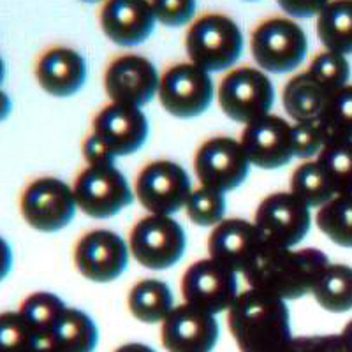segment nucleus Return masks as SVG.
I'll return each instance as SVG.
<instances>
[{
  "label": "nucleus",
  "instance_id": "27",
  "mask_svg": "<svg viewBox=\"0 0 352 352\" xmlns=\"http://www.w3.org/2000/svg\"><path fill=\"white\" fill-rule=\"evenodd\" d=\"M99 344V329L87 312L67 307L53 333L52 349L71 352H92Z\"/></svg>",
  "mask_w": 352,
  "mask_h": 352
},
{
  "label": "nucleus",
  "instance_id": "9",
  "mask_svg": "<svg viewBox=\"0 0 352 352\" xmlns=\"http://www.w3.org/2000/svg\"><path fill=\"white\" fill-rule=\"evenodd\" d=\"M72 188L80 212L92 219H111L136 197L134 188L115 164L85 166Z\"/></svg>",
  "mask_w": 352,
  "mask_h": 352
},
{
  "label": "nucleus",
  "instance_id": "5",
  "mask_svg": "<svg viewBox=\"0 0 352 352\" xmlns=\"http://www.w3.org/2000/svg\"><path fill=\"white\" fill-rule=\"evenodd\" d=\"M217 100L228 118L247 125L272 113L275 88L268 72L252 65H241L229 69L220 80Z\"/></svg>",
  "mask_w": 352,
  "mask_h": 352
},
{
  "label": "nucleus",
  "instance_id": "21",
  "mask_svg": "<svg viewBox=\"0 0 352 352\" xmlns=\"http://www.w3.org/2000/svg\"><path fill=\"white\" fill-rule=\"evenodd\" d=\"M36 80L48 96L67 99L76 96L87 83V60L80 52L69 46L44 50L36 62Z\"/></svg>",
  "mask_w": 352,
  "mask_h": 352
},
{
  "label": "nucleus",
  "instance_id": "31",
  "mask_svg": "<svg viewBox=\"0 0 352 352\" xmlns=\"http://www.w3.org/2000/svg\"><path fill=\"white\" fill-rule=\"evenodd\" d=\"M226 210H228L226 192L203 184L192 188L185 204L188 220L199 228H215L226 219Z\"/></svg>",
  "mask_w": 352,
  "mask_h": 352
},
{
  "label": "nucleus",
  "instance_id": "7",
  "mask_svg": "<svg viewBox=\"0 0 352 352\" xmlns=\"http://www.w3.org/2000/svg\"><path fill=\"white\" fill-rule=\"evenodd\" d=\"M157 99L175 118H197L208 111L215 99L212 74L190 60L173 64L160 74Z\"/></svg>",
  "mask_w": 352,
  "mask_h": 352
},
{
  "label": "nucleus",
  "instance_id": "32",
  "mask_svg": "<svg viewBox=\"0 0 352 352\" xmlns=\"http://www.w3.org/2000/svg\"><path fill=\"white\" fill-rule=\"evenodd\" d=\"M317 120L324 127L328 140H352V85H345L328 97Z\"/></svg>",
  "mask_w": 352,
  "mask_h": 352
},
{
  "label": "nucleus",
  "instance_id": "24",
  "mask_svg": "<svg viewBox=\"0 0 352 352\" xmlns=\"http://www.w3.org/2000/svg\"><path fill=\"white\" fill-rule=\"evenodd\" d=\"M328 92L307 71L300 72L285 83L282 104L294 122L314 120L320 115L328 100Z\"/></svg>",
  "mask_w": 352,
  "mask_h": 352
},
{
  "label": "nucleus",
  "instance_id": "20",
  "mask_svg": "<svg viewBox=\"0 0 352 352\" xmlns=\"http://www.w3.org/2000/svg\"><path fill=\"white\" fill-rule=\"evenodd\" d=\"M150 0H104L99 11L100 30L120 48H134L155 30Z\"/></svg>",
  "mask_w": 352,
  "mask_h": 352
},
{
  "label": "nucleus",
  "instance_id": "15",
  "mask_svg": "<svg viewBox=\"0 0 352 352\" xmlns=\"http://www.w3.org/2000/svg\"><path fill=\"white\" fill-rule=\"evenodd\" d=\"M270 240L256 222L245 219H224L212 228L208 256L226 264L238 275H245L263 254Z\"/></svg>",
  "mask_w": 352,
  "mask_h": 352
},
{
  "label": "nucleus",
  "instance_id": "35",
  "mask_svg": "<svg viewBox=\"0 0 352 352\" xmlns=\"http://www.w3.org/2000/svg\"><path fill=\"white\" fill-rule=\"evenodd\" d=\"M0 338L6 347L41 349L39 338L27 319L18 312H2L0 316Z\"/></svg>",
  "mask_w": 352,
  "mask_h": 352
},
{
  "label": "nucleus",
  "instance_id": "28",
  "mask_svg": "<svg viewBox=\"0 0 352 352\" xmlns=\"http://www.w3.org/2000/svg\"><path fill=\"white\" fill-rule=\"evenodd\" d=\"M316 222L319 231L333 243L352 248V192L336 194L319 206Z\"/></svg>",
  "mask_w": 352,
  "mask_h": 352
},
{
  "label": "nucleus",
  "instance_id": "30",
  "mask_svg": "<svg viewBox=\"0 0 352 352\" xmlns=\"http://www.w3.org/2000/svg\"><path fill=\"white\" fill-rule=\"evenodd\" d=\"M316 159L336 194L352 192V140L331 138Z\"/></svg>",
  "mask_w": 352,
  "mask_h": 352
},
{
  "label": "nucleus",
  "instance_id": "41",
  "mask_svg": "<svg viewBox=\"0 0 352 352\" xmlns=\"http://www.w3.org/2000/svg\"><path fill=\"white\" fill-rule=\"evenodd\" d=\"M245 2H257V0H245Z\"/></svg>",
  "mask_w": 352,
  "mask_h": 352
},
{
  "label": "nucleus",
  "instance_id": "19",
  "mask_svg": "<svg viewBox=\"0 0 352 352\" xmlns=\"http://www.w3.org/2000/svg\"><path fill=\"white\" fill-rule=\"evenodd\" d=\"M92 132L109 146L115 157L134 155L148 140V118L140 106L109 100L92 122Z\"/></svg>",
  "mask_w": 352,
  "mask_h": 352
},
{
  "label": "nucleus",
  "instance_id": "8",
  "mask_svg": "<svg viewBox=\"0 0 352 352\" xmlns=\"http://www.w3.org/2000/svg\"><path fill=\"white\" fill-rule=\"evenodd\" d=\"M72 185L55 176L32 180L20 196L23 220L39 232H56L67 228L78 212Z\"/></svg>",
  "mask_w": 352,
  "mask_h": 352
},
{
  "label": "nucleus",
  "instance_id": "13",
  "mask_svg": "<svg viewBox=\"0 0 352 352\" xmlns=\"http://www.w3.org/2000/svg\"><path fill=\"white\" fill-rule=\"evenodd\" d=\"M250 166L240 140L229 136L210 138L194 155V173L199 184L219 188L222 192L241 187Z\"/></svg>",
  "mask_w": 352,
  "mask_h": 352
},
{
  "label": "nucleus",
  "instance_id": "25",
  "mask_svg": "<svg viewBox=\"0 0 352 352\" xmlns=\"http://www.w3.org/2000/svg\"><path fill=\"white\" fill-rule=\"evenodd\" d=\"M316 28L326 50L352 55V0H329L317 14Z\"/></svg>",
  "mask_w": 352,
  "mask_h": 352
},
{
  "label": "nucleus",
  "instance_id": "6",
  "mask_svg": "<svg viewBox=\"0 0 352 352\" xmlns=\"http://www.w3.org/2000/svg\"><path fill=\"white\" fill-rule=\"evenodd\" d=\"M132 257L146 270L164 272L180 263L187 250L184 226L173 215L148 213L140 219L129 234Z\"/></svg>",
  "mask_w": 352,
  "mask_h": 352
},
{
  "label": "nucleus",
  "instance_id": "18",
  "mask_svg": "<svg viewBox=\"0 0 352 352\" xmlns=\"http://www.w3.org/2000/svg\"><path fill=\"white\" fill-rule=\"evenodd\" d=\"M240 143L254 168L273 171L294 159L291 124L272 113L245 125Z\"/></svg>",
  "mask_w": 352,
  "mask_h": 352
},
{
  "label": "nucleus",
  "instance_id": "23",
  "mask_svg": "<svg viewBox=\"0 0 352 352\" xmlns=\"http://www.w3.org/2000/svg\"><path fill=\"white\" fill-rule=\"evenodd\" d=\"M18 310L36 331L41 349H52L53 333L67 310L62 298L48 291H37L28 294Z\"/></svg>",
  "mask_w": 352,
  "mask_h": 352
},
{
  "label": "nucleus",
  "instance_id": "14",
  "mask_svg": "<svg viewBox=\"0 0 352 352\" xmlns=\"http://www.w3.org/2000/svg\"><path fill=\"white\" fill-rule=\"evenodd\" d=\"M160 74L150 58L138 53L115 56L104 71V90L109 100L124 104H150L159 96Z\"/></svg>",
  "mask_w": 352,
  "mask_h": 352
},
{
  "label": "nucleus",
  "instance_id": "39",
  "mask_svg": "<svg viewBox=\"0 0 352 352\" xmlns=\"http://www.w3.org/2000/svg\"><path fill=\"white\" fill-rule=\"evenodd\" d=\"M340 340H342V345H344V349H352V319L349 320L347 326L342 329Z\"/></svg>",
  "mask_w": 352,
  "mask_h": 352
},
{
  "label": "nucleus",
  "instance_id": "40",
  "mask_svg": "<svg viewBox=\"0 0 352 352\" xmlns=\"http://www.w3.org/2000/svg\"><path fill=\"white\" fill-rule=\"evenodd\" d=\"M81 2H87V4H97V2H104V0H81Z\"/></svg>",
  "mask_w": 352,
  "mask_h": 352
},
{
  "label": "nucleus",
  "instance_id": "4",
  "mask_svg": "<svg viewBox=\"0 0 352 352\" xmlns=\"http://www.w3.org/2000/svg\"><path fill=\"white\" fill-rule=\"evenodd\" d=\"M254 62L268 74L296 71L308 55V37L303 27L289 16H270L250 34Z\"/></svg>",
  "mask_w": 352,
  "mask_h": 352
},
{
  "label": "nucleus",
  "instance_id": "37",
  "mask_svg": "<svg viewBox=\"0 0 352 352\" xmlns=\"http://www.w3.org/2000/svg\"><path fill=\"white\" fill-rule=\"evenodd\" d=\"M81 152H83V159L85 162H87V166L115 164V153H113L111 150H109L108 144L92 131H90V134L83 140Z\"/></svg>",
  "mask_w": 352,
  "mask_h": 352
},
{
  "label": "nucleus",
  "instance_id": "22",
  "mask_svg": "<svg viewBox=\"0 0 352 352\" xmlns=\"http://www.w3.org/2000/svg\"><path fill=\"white\" fill-rule=\"evenodd\" d=\"M127 307L132 317L143 324H160L175 308V296L166 282L143 278L129 292Z\"/></svg>",
  "mask_w": 352,
  "mask_h": 352
},
{
  "label": "nucleus",
  "instance_id": "36",
  "mask_svg": "<svg viewBox=\"0 0 352 352\" xmlns=\"http://www.w3.org/2000/svg\"><path fill=\"white\" fill-rule=\"evenodd\" d=\"M157 23L178 28L196 20L197 0H150Z\"/></svg>",
  "mask_w": 352,
  "mask_h": 352
},
{
  "label": "nucleus",
  "instance_id": "17",
  "mask_svg": "<svg viewBox=\"0 0 352 352\" xmlns=\"http://www.w3.org/2000/svg\"><path fill=\"white\" fill-rule=\"evenodd\" d=\"M217 316L184 301L160 322V342L175 352H208L219 342Z\"/></svg>",
  "mask_w": 352,
  "mask_h": 352
},
{
  "label": "nucleus",
  "instance_id": "2",
  "mask_svg": "<svg viewBox=\"0 0 352 352\" xmlns=\"http://www.w3.org/2000/svg\"><path fill=\"white\" fill-rule=\"evenodd\" d=\"M328 264V256L319 248L280 247L270 241L243 278L250 287L292 301L312 294L314 285Z\"/></svg>",
  "mask_w": 352,
  "mask_h": 352
},
{
  "label": "nucleus",
  "instance_id": "16",
  "mask_svg": "<svg viewBox=\"0 0 352 352\" xmlns=\"http://www.w3.org/2000/svg\"><path fill=\"white\" fill-rule=\"evenodd\" d=\"M300 197L289 192H273L259 203L254 222L264 236L280 247H296L310 231L312 213Z\"/></svg>",
  "mask_w": 352,
  "mask_h": 352
},
{
  "label": "nucleus",
  "instance_id": "1",
  "mask_svg": "<svg viewBox=\"0 0 352 352\" xmlns=\"http://www.w3.org/2000/svg\"><path fill=\"white\" fill-rule=\"evenodd\" d=\"M228 328L243 352L282 351L292 345L291 314L287 301L263 289L238 292L228 308Z\"/></svg>",
  "mask_w": 352,
  "mask_h": 352
},
{
  "label": "nucleus",
  "instance_id": "12",
  "mask_svg": "<svg viewBox=\"0 0 352 352\" xmlns=\"http://www.w3.org/2000/svg\"><path fill=\"white\" fill-rule=\"evenodd\" d=\"M184 301L219 316L238 296V273L213 257L196 261L185 270L180 284Z\"/></svg>",
  "mask_w": 352,
  "mask_h": 352
},
{
  "label": "nucleus",
  "instance_id": "26",
  "mask_svg": "<svg viewBox=\"0 0 352 352\" xmlns=\"http://www.w3.org/2000/svg\"><path fill=\"white\" fill-rule=\"evenodd\" d=\"M312 294L320 308L329 314L352 310V268L349 264L329 263L320 273Z\"/></svg>",
  "mask_w": 352,
  "mask_h": 352
},
{
  "label": "nucleus",
  "instance_id": "33",
  "mask_svg": "<svg viewBox=\"0 0 352 352\" xmlns=\"http://www.w3.org/2000/svg\"><path fill=\"white\" fill-rule=\"evenodd\" d=\"M307 72L320 87L324 88L328 96H331L336 90H340L345 85H349L351 64H349L345 55L324 48L314 56Z\"/></svg>",
  "mask_w": 352,
  "mask_h": 352
},
{
  "label": "nucleus",
  "instance_id": "29",
  "mask_svg": "<svg viewBox=\"0 0 352 352\" xmlns=\"http://www.w3.org/2000/svg\"><path fill=\"white\" fill-rule=\"evenodd\" d=\"M296 197H300L308 208H319L336 196L335 188L329 184L328 176L322 171L317 159L305 160L291 175V188Z\"/></svg>",
  "mask_w": 352,
  "mask_h": 352
},
{
  "label": "nucleus",
  "instance_id": "3",
  "mask_svg": "<svg viewBox=\"0 0 352 352\" xmlns=\"http://www.w3.org/2000/svg\"><path fill=\"white\" fill-rule=\"evenodd\" d=\"M243 44L240 25L222 12H204L188 25L185 34L188 60L210 74L232 69L243 53Z\"/></svg>",
  "mask_w": 352,
  "mask_h": 352
},
{
  "label": "nucleus",
  "instance_id": "38",
  "mask_svg": "<svg viewBox=\"0 0 352 352\" xmlns=\"http://www.w3.org/2000/svg\"><path fill=\"white\" fill-rule=\"evenodd\" d=\"M329 0H276V4L292 20H308L317 16Z\"/></svg>",
  "mask_w": 352,
  "mask_h": 352
},
{
  "label": "nucleus",
  "instance_id": "10",
  "mask_svg": "<svg viewBox=\"0 0 352 352\" xmlns=\"http://www.w3.org/2000/svg\"><path fill=\"white\" fill-rule=\"evenodd\" d=\"M192 184L188 173L173 160L159 159L144 164L134 182V194L148 213L175 215L185 208Z\"/></svg>",
  "mask_w": 352,
  "mask_h": 352
},
{
  "label": "nucleus",
  "instance_id": "11",
  "mask_svg": "<svg viewBox=\"0 0 352 352\" xmlns=\"http://www.w3.org/2000/svg\"><path fill=\"white\" fill-rule=\"evenodd\" d=\"M129 241L109 229L85 232L74 245L72 261L81 276L96 284H109L124 275L131 259Z\"/></svg>",
  "mask_w": 352,
  "mask_h": 352
},
{
  "label": "nucleus",
  "instance_id": "34",
  "mask_svg": "<svg viewBox=\"0 0 352 352\" xmlns=\"http://www.w3.org/2000/svg\"><path fill=\"white\" fill-rule=\"evenodd\" d=\"M291 131L294 157L301 160H310L319 155V152L328 141V134L317 118L294 122L291 124Z\"/></svg>",
  "mask_w": 352,
  "mask_h": 352
}]
</instances>
